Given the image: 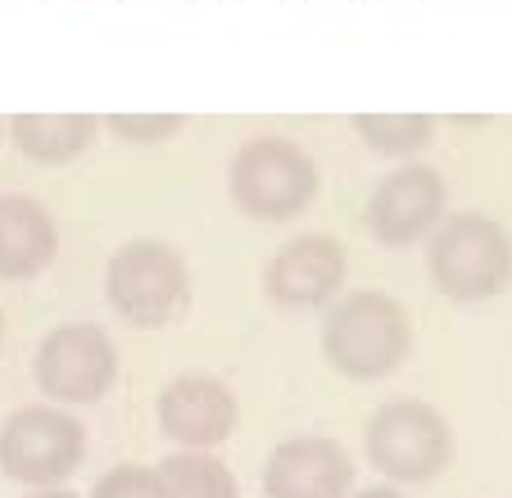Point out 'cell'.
I'll list each match as a JSON object with an SVG mask.
<instances>
[{"mask_svg": "<svg viewBox=\"0 0 512 498\" xmlns=\"http://www.w3.org/2000/svg\"><path fill=\"white\" fill-rule=\"evenodd\" d=\"M345 272L349 254L336 236L300 231L272 254L268 272H263V295L281 313H313V308H327L331 295H340Z\"/></svg>", "mask_w": 512, "mask_h": 498, "instance_id": "obj_8", "label": "cell"}, {"mask_svg": "<svg viewBox=\"0 0 512 498\" xmlns=\"http://www.w3.org/2000/svg\"><path fill=\"white\" fill-rule=\"evenodd\" d=\"M0 136H5V118H0Z\"/></svg>", "mask_w": 512, "mask_h": 498, "instance_id": "obj_21", "label": "cell"}, {"mask_svg": "<svg viewBox=\"0 0 512 498\" xmlns=\"http://www.w3.org/2000/svg\"><path fill=\"white\" fill-rule=\"evenodd\" d=\"M354 462L336 440L295 435L281 440L263 462V494L268 498H349Z\"/></svg>", "mask_w": 512, "mask_h": 498, "instance_id": "obj_11", "label": "cell"}, {"mask_svg": "<svg viewBox=\"0 0 512 498\" xmlns=\"http://www.w3.org/2000/svg\"><path fill=\"white\" fill-rule=\"evenodd\" d=\"M349 127L372 154L381 159H404V154L426 150L435 136L431 114H349Z\"/></svg>", "mask_w": 512, "mask_h": 498, "instance_id": "obj_15", "label": "cell"}, {"mask_svg": "<svg viewBox=\"0 0 512 498\" xmlns=\"http://www.w3.org/2000/svg\"><path fill=\"white\" fill-rule=\"evenodd\" d=\"M354 498H404L395 485H372V489H363V494H354Z\"/></svg>", "mask_w": 512, "mask_h": 498, "instance_id": "obj_18", "label": "cell"}, {"mask_svg": "<svg viewBox=\"0 0 512 498\" xmlns=\"http://www.w3.org/2000/svg\"><path fill=\"white\" fill-rule=\"evenodd\" d=\"M445 200H449L445 177L426 168V163H404L390 177H381V186L372 191L368 209H363V227H368V236L377 245L408 249L440 227Z\"/></svg>", "mask_w": 512, "mask_h": 498, "instance_id": "obj_9", "label": "cell"}, {"mask_svg": "<svg viewBox=\"0 0 512 498\" xmlns=\"http://www.w3.org/2000/svg\"><path fill=\"white\" fill-rule=\"evenodd\" d=\"M426 277L449 304H485L512 281V240L485 213L440 222L426 249Z\"/></svg>", "mask_w": 512, "mask_h": 498, "instance_id": "obj_3", "label": "cell"}, {"mask_svg": "<svg viewBox=\"0 0 512 498\" xmlns=\"http://www.w3.org/2000/svg\"><path fill=\"white\" fill-rule=\"evenodd\" d=\"M105 299L123 322L155 331L191 304V268L168 240H127L105 263Z\"/></svg>", "mask_w": 512, "mask_h": 498, "instance_id": "obj_4", "label": "cell"}, {"mask_svg": "<svg viewBox=\"0 0 512 498\" xmlns=\"http://www.w3.org/2000/svg\"><path fill=\"white\" fill-rule=\"evenodd\" d=\"M55 213L32 195H0V281H32L55 263Z\"/></svg>", "mask_w": 512, "mask_h": 498, "instance_id": "obj_12", "label": "cell"}, {"mask_svg": "<svg viewBox=\"0 0 512 498\" xmlns=\"http://www.w3.org/2000/svg\"><path fill=\"white\" fill-rule=\"evenodd\" d=\"M159 431L177 449H218L236 431V394L227 381L209 372H186L159 390L155 399Z\"/></svg>", "mask_w": 512, "mask_h": 498, "instance_id": "obj_10", "label": "cell"}, {"mask_svg": "<svg viewBox=\"0 0 512 498\" xmlns=\"http://www.w3.org/2000/svg\"><path fill=\"white\" fill-rule=\"evenodd\" d=\"M105 127L127 145H159L191 127V114H109Z\"/></svg>", "mask_w": 512, "mask_h": 498, "instance_id": "obj_16", "label": "cell"}, {"mask_svg": "<svg viewBox=\"0 0 512 498\" xmlns=\"http://www.w3.org/2000/svg\"><path fill=\"white\" fill-rule=\"evenodd\" d=\"M413 349V317L386 290H354L336 299L322 326V358L345 381H386Z\"/></svg>", "mask_w": 512, "mask_h": 498, "instance_id": "obj_1", "label": "cell"}, {"mask_svg": "<svg viewBox=\"0 0 512 498\" xmlns=\"http://www.w3.org/2000/svg\"><path fill=\"white\" fill-rule=\"evenodd\" d=\"M87 458V426L59 403H32L0 426V471L19 485H64Z\"/></svg>", "mask_w": 512, "mask_h": 498, "instance_id": "obj_6", "label": "cell"}, {"mask_svg": "<svg viewBox=\"0 0 512 498\" xmlns=\"http://www.w3.org/2000/svg\"><path fill=\"white\" fill-rule=\"evenodd\" d=\"M363 453L390 485H426L454 458V431L431 403L386 399L363 426Z\"/></svg>", "mask_w": 512, "mask_h": 498, "instance_id": "obj_5", "label": "cell"}, {"mask_svg": "<svg viewBox=\"0 0 512 498\" xmlns=\"http://www.w3.org/2000/svg\"><path fill=\"white\" fill-rule=\"evenodd\" d=\"M28 498H78V494L64 485H50V489H37V494H28Z\"/></svg>", "mask_w": 512, "mask_h": 498, "instance_id": "obj_19", "label": "cell"}, {"mask_svg": "<svg viewBox=\"0 0 512 498\" xmlns=\"http://www.w3.org/2000/svg\"><path fill=\"white\" fill-rule=\"evenodd\" d=\"M227 191L245 218L290 222L318 195V163L290 136H250L227 168Z\"/></svg>", "mask_w": 512, "mask_h": 498, "instance_id": "obj_2", "label": "cell"}, {"mask_svg": "<svg viewBox=\"0 0 512 498\" xmlns=\"http://www.w3.org/2000/svg\"><path fill=\"white\" fill-rule=\"evenodd\" d=\"M14 150L28 163H41V168H59V163H73L91 150L100 132L96 114H14L5 123Z\"/></svg>", "mask_w": 512, "mask_h": 498, "instance_id": "obj_13", "label": "cell"}, {"mask_svg": "<svg viewBox=\"0 0 512 498\" xmlns=\"http://www.w3.org/2000/svg\"><path fill=\"white\" fill-rule=\"evenodd\" d=\"M155 471L168 498H241L232 467L213 458V449H182L159 462Z\"/></svg>", "mask_w": 512, "mask_h": 498, "instance_id": "obj_14", "label": "cell"}, {"mask_svg": "<svg viewBox=\"0 0 512 498\" xmlns=\"http://www.w3.org/2000/svg\"><path fill=\"white\" fill-rule=\"evenodd\" d=\"M0 349H5V308H0Z\"/></svg>", "mask_w": 512, "mask_h": 498, "instance_id": "obj_20", "label": "cell"}, {"mask_svg": "<svg viewBox=\"0 0 512 498\" xmlns=\"http://www.w3.org/2000/svg\"><path fill=\"white\" fill-rule=\"evenodd\" d=\"M32 381L50 403H100L118 381V345L91 322H64L32 354Z\"/></svg>", "mask_w": 512, "mask_h": 498, "instance_id": "obj_7", "label": "cell"}, {"mask_svg": "<svg viewBox=\"0 0 512 498\" xmlns=\"http://www.w3.org/2000/svg\"><path fill=\"white\" fill-rule=\"evenodd\" d=\"M91 498H168L159 485V471L141 467V462H123V467L105 471L91 485Z\"/></svg>", "mask_w": 512, "mask_h": 498, "instance_id": "obj_17", "label": "cell"}]
</instances>
